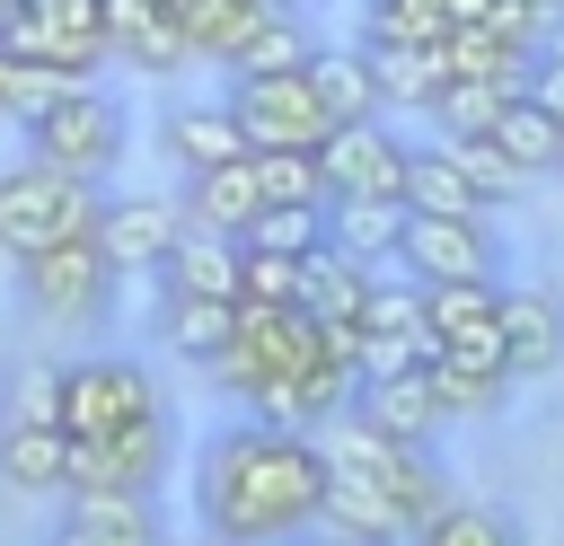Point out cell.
<instances>
[{
  "label": "cell",
  "mask_w": 564,
  "mask_h": 546,
  "mask_svg": "<svg viewBox=\"0 0 564 546\" xmlns=\"http://www.w3.org/2000/svg\"><path fill=\"white\" fill-rule=\"evenodd\" d=\"M308 53H317V44H308V18H300V9H273V18H264V26L247 35V53L229 62V79H273V70H308Z\"/></svg>",
  "instance_id": "cell-30"
},
{
  "label": "cell",
  "mask_w": 564,
  "mask_h": 546,
  "mask_svg": "<svg viewBox=\"0 0 564 546\" xmlns=\"http://www.w3.org/2000/svg\"><path fill=\"white\" fill-rule=\"evenodd\" d=\"M502 106H511V97H502L494 79H449V88L432 97V114H423V123H432V141H476V132H494V123H502Z\"/></svg>",
  "instance_id": "cell-33"
},
{
  "label": "cell",
  "mask_w": 564,
  "mask_h": 546,
  "mask_svg": "<svg viewBox=\"0 0 564 546\" xmlns=\"http://www.w3.org/2000/svg\"><path fill=\"white\" fill-rule=\"evenodd\" d=\"M405 546H520V520H511V511H494V502H458V493H449V502H441Z\"/></svg>",
  "instance_id": "cell-29"
},
{
  "label": "cell",
  "mask_w": 564,
  "mask_h": 546,
  "mask_svg": "<svg viewBox=\"0 0 564 546\" xmlns=\"http://www.w3.org/2000/svg\"><path fill=\"white\" fill-rule=\"evenodd\" d=\"M397 273L405 282H502V229H494V211H467V220L405 211Z\"/></svg>",
  "instance_id": "cell-6"
},
{
  "label": "cell",
  "mask_w": 564,
  "mask_h": 546,
  "mask_svg": "<svg viewBox=\"0 0 564 546\" xmlns=\"http://www.w3.org/2000/svg\"><path fill=\"white\" fill-rule=\"evenodd\" d=\"M317 167H326V203H405V176H414V141L370 114V123H335L317 141Z\"/></svg>",
  "instance_id": "cell-5"
},
{
  "label": "cell",
  "mask_w": 564,
  "mask_h": 546,
  "mask_svg": "<svg viewBox=\"0 0 564 546\" xmlns=\"http://www.w3.org/2000/svg\"><path fill=\"white\" fill-rule=\"evenodd\" d=\"M18 291L35 317H97L106 291H115V264L97 255V238H70V247H44L18 264Z\"/></svg>",
  "instance_id": "cell-12"
},
{
  "label": "cell",
  "mask_w": 564,
  "mask_h": 546,
  "mask_svg": "<svg viewBox=\"0 0 564 546\" xmlns=\"http://www.w3.org/2000/svg\"><path fill=\"white\" fill-rule=\"evenodd\" d=\"M370 282H379V264H361V255H344L335 238L308 255V291H300V308L317 317V326H352L361 317V299H370Z\"/></svg>",
  "instance_id": "cell-25"
},
{
  "label": "cell",
  "mask_w": 564,
  "mask_h": 546,
  "mask_svg": "<svg viewBox=\"0 0 564 546\" xmlns=\"http://www.w3.org/2000/svg\"><path fill=\"white\" fill-rule=\"evenodd\" d=\"M238 273H247V247L220 238V229H185L176 255L159 264V291H185V299H238Z\"/></svg>",
  "instance_id": "cell-19"
},
{
  "label": "cell",
  "mask_w": 564,
  "mask_h": 546,
  "mask_svg": "<svg viewBox=\"0 0 564 546\" xmlns=\"http://www.w3.org/2000/svg\"><path fill=\"white\" fill-rule=\"evenodd\" d=\"M167 546H220V537H212V528H194V537H167Z\"/></svg>",
  "instance_id": "cell-41"
},
{
  "label": "cell",
  "mask_w": 564,
  "mask_h": 546,
  "mask_svg": "<svg viewBox=\"0 0 564 546\" xmlns=\"http://www.w3.org/2000/svg\"><path fill=\"white\" fill-rule=\"evenodd\" d=\"M0 484L9 493H70V432L62 423H0Z\"/></svg>",
  "instance_id": "cell-20"
},
{
  "label": "cell",
  "mask_w": 564,
  "mask_h": 546,
  "mask_svg": "<svg viewBox=\"0 0 564 546\" xmlns=\"http://www.w3.org/2000/svg\"><path fill=\"white\" fill-rule=\"evenodd\" d=\"M0 423H62V370H53V361H26V370L9 379Z\"/></svg>",
  "instance_id": "cell-37"
},
{
  "label": "cell",
  "mask_w": 564,
  "mask_h": 546,
  "mask_svg": "<svg viewBox=\"0 0 564 546\" xmlns=\"http://www.w3.org/2000/svg\"><path fill=\"white\" fill-rule=\"evenodd\" d=\"M335 229H326V203H264L247 229H238V247H264V255H317Z\"/></svg>",
  "instance_id": "cell-31"
},
{
  "label": "cell",
  "mask_w": 564,
  "mask_h": 546,
  "mask_svg": "<svg viewBox=\"0 0 564 546\" xmlns=\"http://www.w3.org/2000/svg\"><path fill=\"white\" fill-rule=\"evenodd\" d=\"M405 211H441V220H467V211H494L467 176H458V159H449V141H432V150H414V176H405Z\"/></svg>",
  "instance_id": "cell-27"
},
{
  "label": "cell",
  "mask_w": 564,
  "mask_h": 546,
  "mask_svg": "<svg viewBox=\"0 0 564 546\" xmlns=\"http://www.w3.org/2000/svg\"><path fill=\"white\" fill-rule=\"evenodd\" d=\"M238 335V299H185V291H159V343L194 370H212Z\"/></svg>",
  "instance_id": "cell-22"
},
{
  "label": "cell",
  "mask_w": 564,
  "mask_h": 546,
  "mask_svg": "<svg viewBox=\"0 0 564 546\" xmlns=\"http://www.w3.org/2000/svg\"><path fill=\"white\" fill-rule=\"evenodd\" d=\"M326 229H335L344 255H361V264H397L405 203H326Z\"/></svg>",
  "instance_id": "cell-28"
},
{
  "label": "cell",
  "mask_w": 564,
  "mask_h": 546,
  "mask_svg": "<svg viewBox=\"0 0 564 546\" xmlns=\"http://www.w3.org/2000/svg\"><path fill=\"white\" fill-rule=\"evenodd\" d=\"M18 97H26V62L0 44V123H18Z\"/></svg>",
  "instance_id": "cell-38"
},
{
  "label": "cell",
  "mask_w": 564,
  "mask_h": 546,
  "mask_svg": "<svg viewBox=\"0 0 564 546\" xmlns=\"http://www.w3.org/2000/svg\"><path fill=\"white\" fill-rule=\"evenodd\" d=\"M423 370H432V396H441V414H494V405L520 387L511 370H485V361H458V352H432Z\"/></svg>",
  "instance_id": "cell-32"
},
{
  "label": "cell",
  "mask_w": 564,
  "mask_h": 546,
  "mask_svg": "<svg viewBox=\"0 0 564 546\" xmlns=\"http://www.w3.org/2000/svg\"><path fill=\"white\" fill-rule=\"evenodd\" d=\"M352 352H361V379L370 370H423L441 343H432V299H423V282H370V299H361V317H352Z\"/></svg>",
  "instance_id": "cell-8"
},
{
  "label": "cell",
  "mask_w": 564,
  "mask_h": 546,
  "mask_svg": "<svg viewBox=\"0 0 564 546\" xmlns=\"http://www.w3.org/2000/svg\"><path fill=\"white\" fill-rule=\"evenodd\" d=\"M502 291H511V282H423V299H432V343L458 352V361L502 370Z\"/></svg>",
  "instance_id": "cell-13"
},
{
  "label": "cell",
  "mask_w": 564,
  "mask_h": 546,
  "mask_svg": "<svg viewBox=\"0 0 564 546\" xmlns=\"http://www.w3.org/2000/svg\"><path fill=\"white\" fill-rule=\"evenodd\" d=\"M185 220L194 229H220V238H238L256 211H264V185H256V159H229V167H203V176H185Z\"/></svg>",
  "instance_id": "cell-21"
},
{
  "label": "cell",
  "mask_w": 564,
  "mask_h": 546,
  "mask_svg": "<svg viewBox=\"0 0 564 546\" xmlns=\"http://www.w3.org/2000/svg\"><path fill=\"white\" fill-rule=\"evenodd\" d=\"M449 159H458V176H467V185H476L494 211H502L511 194H529V176L502 159V141H494V132H476V141H449Z\"/></svg>",
  "instance_id": "cell-34"
},
{
  "label": "cell",
  "mask_w": 564,
  "mask_h": 546,
  "mask_svg": "<svg viewBox=\"0 0 564 546\" xmlns=\"http://www.w3.org/2000/svg\"><path fill=\"white\" fill-rule=\"evenodd\" d=\"M308 88H317V106H326L335 123L388 114V106H379V70H370L361 44H317V53H308Z\"/></svg>",
  "instance_id": "cell-23"
},
{
  "label": "cell",
  "mask_w": 564,
  "mask_h": 546,
  "mask_svg": "<svg viewBox=\"0 0 564 546\" xmlns=\"http://www.w3.org/2000/svg\"><path fill=\"white\" fill-rule=\"evenodd\" d=\"M194 220H185V203H167V194H106V211H97V255L115 264V282H132V273H150L159 282V264L176 255V238H185Z\"/></svg>",
  "instance_id": "cell-10"
},
{
  "label": "cell",
  "mask_w": 564,
  "mask_h": 546,
  "mask_svg": "<svg viewBox=\"0 0 564 546\" xmlns=\"http://www.w3.org/2000/svg\"><path fill=\"white\" fill-rule=\"evenodd\" d=\"M502 370L511 379H555L564 370V291H546V282L502 291Z\"/></svg>",
  "instance_id": "cell-14"
},
{
  "label": "cell",
  "mask_w": 564,
  "mask_h": 546,
  "mask_svg": "<svg viewBox=\"0 0 564 546\" xmlns=\"http://www.w3.org/2000/svg\"><path fill=\"white\" fill-rule=\"evenodd\" d=\"M273 9H300V18H308V9H317V0H273Z\"/></svg>",
  "instance_id": "cell-42"
},
{
  "label": "cell",
  "mask_w": 564,
  "mask_h": 546,
  "mask_svg": "<svg viewBox=\"0 0 564 546\" xmlns=\"http://www.w3.org/2000/svg\"><path fill=\"white\" fill-rule=\"evenodd\" d=\"M194 520L220 546H300L326 520V449H317V432H282L264 414L212 432L194 449Z\"/></svg>",
  "instance_id": "cell-1"
},
{
  "label": "cell",
  "mask_w": 564,
  "mask_h": 546,
  "mask_svg": "<svg viewBox=\"0 0 564 546\" xmlns=\"http://www.w3.org/2000/svg\"><path fill=\"white\" fill-rule=\"evenodd\" d=\"M256 185H264V203H326L317 150H256Z\"/></svg>",
  "instance_id": "cell-35"
},
{
  "label": "cell",
  "mask_w": 564,
  "mask_h": 546,
  "mask_svg": "<svg viewBox=\"0 0 564 546\" xmlns=\"http://www.w3.org/2000/svg\"><path fill=\"white\" fill-rule=\"evenodd\" d=\"M176 18H185V44H194V62H220V70H229V62L247 53V35L273 18V0H185Z\"/></svg>",
  "instance_id": "cell-26"
},
{
  "label": "cell",
  "mask_w": 564,
  "mask_h": 546,
  "mask_svg": "<svg viewBox=\"0 0 564 546\" xmlns=\"http://www.w3.org/2000/svg\"><path fill=\"white\" fill-rule=\"evenodd\" d=\"M229 114L247 123L256 150H317L335 132V114L317 106L308 70H273V79H229Z\"/></svg>",
  "instance_id": "cell-9"
},
{
  "label": "cell",
  "mask_w": 564,
  "mask_h": 546,
  "mask_svg": "<svg viewBox=\"0 0 564 546\" xmlns=\"http://www.w3.org/2000/svg\"><path fill=\"white\" fill-rule=\"evenodd\" d=\"M370 70H379V106L388 114H432V97L458 79L449 70V44H361Z\"/></svg>",
  "instance_id": "cell-18"
},
{
  "label": "cell",
  "mask_w": 564,
  "mask_h": 546,
  "mask_svg": "<svg viewBox=\"0 0 564 546\" xmlns=\"http://www.w3.org/2000/svg\"><path fill=\"white\" fill-rule=\"evenodd\" d=\"M300 546H361V537H335V528H308Z\"/></svg>",
  "instance_id": "cell-40"
},
{
  "label": "cell",
  "mask_w": 564,
  "mask_h": 546,
  "mask_svg": "<svg viewBox=\"0 0 564 546\" xmlns=\"http://www.w3.org/2000/svg\"><path fill=\"white\" fill-rule=\"evenodd\" d=\"M44 546H167L150 520V493H70Z\"/></svg>",
  "instance_id": "cell-16"
},
{
  "label": "cell",
  "mask_w": 564,
  "mask_h": 546,
  "mask_svg": "<svg viewBox=\"0 0 564 546\" xmlns=\"http://www.w3.org/2000/svg\"><path fill=\"white\" fill-rule=\"evenodd\" d=\"M97 211H106L97 176H70V167H53V159H9V167H0V255H9V264L88 238Z\"/></svg>",
  "instance_id": "cell-3"
},
{
  "label": "cell",
  "mask_w": 564,
  "mask_h": 546,
  "mask_svg": "<svg viewBox=\"0 0 564 546\" xmlns=\"http://www.w3.org/2000/svg\"><path fill=\"white\" fill-rule=\"evenodd\" d=\"M26 132V150L35 159H53V167H70V176H115V159L132 150V114H123V97H106L97 79L88 88H70L62 106H44L35 123H18Z\"/></svg>",
  "instance_id": "cell-4"
},
{
  "label": "cell",
  "mask_w": 564,
  "mask_h": 546,
  "mask_svg": "<svg viewBox=\"0 0 564 546\" xmlns=\"http://www.w3.org/2000/svg\"><path fill=\"white\" fill-rule=\"evenodd\" d=\"M167 476V414L70 440V493H150Z\"/></svg>",
  "instance_id": "cell-11"
},
{
  "label": "cell",
  "mask_w": 564,
  "mask_h": 546,
  "mask_svg": "<svg viewBox=\"0 0 564 546\" xmlns=\"http://www.w3.org/2000/svg\"><path fill=\"white\" fill-rule=\"evenodd\" d=\"M159 150H167L185 176L229 167V159H256V141H247V123L229 114V97H185V106H167V114H159Z\"/></svg>",
  "instance_id": "cell-15"
},
{
  "label": "cell",
  "mask_w": 564,
  "mask_h": 546,
  "mask_svg": "<svg viewBox=\"0 0 564 546\" xmlns=\"http://www.w3.org/2000/svg\"><path fill=\"white\" fill-rule=\"evenodd\" d=\"M150 414H167V405L141 361H62V432L70 440H97V432H123Z\"/></svg>",
  "instance_id": "cell-7"
},
{
  "label": "cell",
  "mask_w": 564,
  "mask_h": 546,
  "mask_svg": "<svg viewBox=\"0 0 564 546\" xmlns=\"http://www.w3.org/2000/svg\"><path fill=\"white\" fill-rule=\"evenodd\" d=\"M538 97H546V106L564 114V35H555V44L538 53Z\"/></svg>",
  "instance_id": "cell-39"
},
{
  "label": "cell",
  "mask_w": 564,
  "mask_h": 546,
  "mask_svg": "<svg viewBox=\"0 0 564 546\" xmlns=\"http://www.w3.org/2000/svg\"><path fill=\"white\" fill-rule=\"evenodd\" d=\"M494 141H502V159L538 185V176H564V114L529 88V97H511L502 106V123H494Z\"/></svg>",
  "instance_id": "cell-24"
},
{
  "label": "cell",
  "mask_w": 564,
  "mask_h": 546,
  "mask_svg": "<svg viewBox=\"0 0 564 546\" xmlns=\"http://www.w3.org/2000/svg\"><path fill=\"white\" fill-rule=\"evenodd\" d=\"M326 361V326L308 317V308H273V299H238V335H229V352L212 361V379L247 405V414H264L291 379H308Z\"/></svg>",
  "instance_id": "cell-2"
},
{
  "label": "cell",
  "mask_w": 564,
  "mask_h": 546,
  "mask_svg": "<svg viewBox=\"0 0 564 546\" xmlns=\"http://www.w3.org/2000/svg\"><path fill=\"white\" fill-rule=\"evenodd\" d=\"M352 414L379 423V432H397V440H432V432L449 423L441 396H432V370H370V379L352 387Z\"/></svg>",
  "instance_id": "cell-17"
},
{
  "label": "cell",
  "mask_w": 564,
  "mask_h": 546,
  "mask_svg": "<svg viewBox=\"0 0 564 546\" xmlns=\"http://www.w3.org/2000/svg\"><path fill=\"white\" fill-rule=\"evenodd\" d=\"M300 291H308V255H264V247H247L238 299H273V308H300Z\"/></svg>",
  "instance_id": "cell-36"
}]
</instances>
